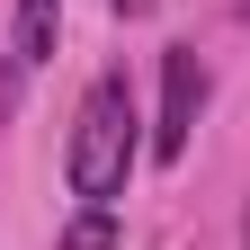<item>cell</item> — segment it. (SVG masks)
I'll return each mask as SVG.
<instances>
[{
    "label": "cell",
    "mask_w": 250,
    "mask_h": 250,
    "mask_svg": "<svg viewBox=\"0 0 250 250\" xmlns=\"http://www.w3.org/2000/svg\"><path fill=\"white\" fill-rule=\"evenodd\" d=\"M62 45V0H18V18H9V54L36 72V62H54Z\"/></svg>",
    "instance_id": "3"
},
{
    "label": "cell",
    "mask_w": 250,
    "mask_h": 250,
    "mask_svg": "<svg viewBox=\"0 0 250 250\" xmlns=\"http://www.w3.org/2000/svg\"><path fill=\"white\" fill-rule=\"evenodd\" d=\"M232 9H241V18H250V0H232Z\"/></svg>",
    "instance_id": "8"
},
{
    "label": "cell",
    "mask_w": 250,
    "mask_h": 250,
    "mask_svg": "<svg viewBox=\"0 0 250 250\" xmlns=\"http://www.w3.org/2000/svg\"><path fill=\"white\" fill-rule=\"evenodd\" d=\"M197 107H206V62H197V45H170L161 54V125H152V152H161V161L188 152Z\"/></svg>",
    "instance_id": "2"
},
{
    "label": "cell",
    "mask_w": 250,
    "mask_h": 250,
    "mask_svg": "<svg viewBox=\"0 0 250 250\" xmlns=\"http://www.w3.org/2000/svg\"><path fill=\"white\" fill-rule=\"evenodd\" d=\"M18 89H27V62H18V54H0V125L18 116Z\"/></svg>",
    "instance_id": "5"
},
{
    "label": "cell",
    "mask_w": 250,
    "mask_h": 250,
    "mask_svg": "<svg viewBox=\"0 0 250 250\" xmlns=\"http://www.w3.org/2000/svg\"><path fill=\"white\" fill-rule=\"evenodd\" d=\"M143 9H152V0H116V18H143Z\"/></svg>",
    "instance_id": "6"
},
{
    "label": "cell",
    "mask_w": 250,
    "mask_h": 250,
    "mask_svg": "<svg viewBox=\"0 0 250 250\" xmlns=\"http://www.w3.org/2000/svg\"><path fill=\"white\" fill-rule=\"evenodd\" d=\"M134 125H143V116H134V81H125V72H99V81L81 89L72 143H62V179H72L81 206L125 197V170H134V152H143Z\"/></svg>",
    "instance_id": "1"
},
{
    "label": "cell",
    "mask_w": 250,
    "mask_h": 250,
    "mask_svg": "<svg viewBox=\"0 0 250 250\" xmlns=\"http://www.w3.org/2000/svg\"><path fill=\"white\" fill-rule=\"evenodd\" d=\"M54 250H116V214H107V206H81L72 224H62Z\"/></svg>",
    "instance_id": "4"
},
{
    "label": "cell",
    "mask_w": 250,
    "mask_h": 250,
    "mask_svg": "<svg viewBox=\"0 0 250 250\" xmlns=\"http://www.w3.org/2000/svg\"><path fill=\"white\" fill-rule=\"evenodd\" d=\"M241 250H250V214H241Z\"/></svg>",
    "instance_id": "7"
}]
</instances>
